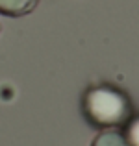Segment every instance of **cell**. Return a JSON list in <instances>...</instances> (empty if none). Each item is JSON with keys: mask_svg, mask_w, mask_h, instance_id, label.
I'll list each match as a JSON object with an SVG mask.
<instances>
[{"mask_svg": "<svg viewBox=\"0 0 139 146\" xmlns=\"http://www.w3.org/2000/svg\"><path fill=\"white\" fill-rule=\"evenodd\" d=\"M82 111L91 126L98 129L124 128L132 118L134 106L122 89L111 83H96L86 89L82 96Z\"/></svg>", "mask_w": 139, "mask_h": 146, "instance_id": "1", "label": "cell"}, {"mask_svg": "<svg viewBox=\"0 0 139 146\" xmlns=\"http://www.w3.org/2000/svg\"><path fill=\"white\" fill-rule=\"evenodd\" d=\"M122 133L126 137L128 146H139V113L132 115V118L124 124V131Z\"/></svg>", "mask_w": 139, "mask_h": 146, "instance_id": "4", "label": "cell"}, {"mask_svg": "<svg viewBox=\"0 0 139 146\" xmlns=\"http://www.w3.org/2000/svg\"><path fill=\"white\" fill-rule=\"evenodd\" d=\"M39 0H0V13L7 17H22L33 11Z\"/></svg>", "mask_w": 139, "mask_h": 146, "instance_id": "2", "label": "cell"}, {"mask_svg": "<svg viewBox=\"0 0 139 146\" xmlns=\"http://www.w3.org/2000/svg\"><path fill=\"white\" fill-rule=\"evenodd\" d=\"M91 146H128L124 133L121 128H110V129H100L98 135L93 139Z\"/></svg>", "mask_w": 139, "mask_h": 146, "instance_id": "3", "label": "cell"}]
</instances>
